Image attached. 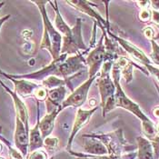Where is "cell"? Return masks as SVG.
Here are the masks:
<instances>
[{"instance_id":"obj_3","label":"cell","mask_w":159,"mask_h":159,"mask_svg":"<svg viewBox=\"0 0 159 159\" xmlns=\"http://www.w3.org/2000/svg\"><path fill=\"white\" fill-rule=\"evenodd\" d=\"M82 19L78 17L73 27L64 36H62V48L60 55H77L80 50H84L85 53L88 48L84 43L82 37Z\"/></svg>"},{"instance_id":"obj_19","label":"cell","mask_w":159,"mask_h":159,"mask_svg":"<svg viewBox=\"0 0 159 159\" xmlns=\"http://www.w3.org/2000/svg\"><path fill=\"white\" fill-rule=\"evenodd\" d=\"M152 45V53H151V62L159 66V45L155 41L151 40Z\"/></svg>"},{"instance_id":"obj_11","label":"cell","mask_w":159,"mask_h":159,"mask_svg":"<svg viewBox=\"0 0 159 159\" xmlns=\"http://www.w3.org/2000/svg\"><path fill=\"white\" fill-rule=\"evenodd\" d=\"M66 96V86H61L54 89H50L48 92V98L46 99V106L48 114L57 109H60L63 101Z\"/></svg>"},{"instance_id":"obj_31","label":"cell","mask_w":159,"mask_h":159,"mask_svg":"<svg viewBox=\"0 0 159 159\" xmlns=\"http://www.w3.org/2000/svg\"><path fill=\"white\" fill-rule=\"evenodd\" d=\"M1 151H2V145L0 144V152H1Z\"/></svg>"},{"instance_id":"obj_2","label":"cell","mask_w":159,"mask_h":159,"mask_svg":"<svg viewBox=\"0 0 159 159\" xmlns=\"http://www.w3.org/2000/svg\"><path fill=\"white\" fill-rule=\"evenodd\" d=\"M112 74L114 78V84L116 86V93H115V101H116V107H123L126 110L130 111L135 116H136L142 121V128H150L154 126V123L152 122L147 116L142 112L137 104L133 102L130 98H128L125 92L123 91L122 87L120 86V67L116 63H114L112 66Z\"/></svg>"},{"instance_id":"obj_7","label":"cell","mask_w":159,"mask_h":159,"mask_svg":"<svg viewBox=\"0 0 159 159\" xmlns=\"http://www.w3.org/2000/svg\"><path fill=\"white\" fill-rule=\"evenodd\" d=\"M98 107L95 108H91V109H83V108H78V110L76 112L75 117L73 123V126L71 129V133L68 137V141H67V147L66 150L67 152L71 151V146L73 143L74 139L75 137V135H77V133L86 125L87 123L89 122L90 117L92 116V115L98 110Z\"/></svg>"},{"instance_id":"obj_9","label":"cell","mask_w":159,"mask_h":159,"mask_svg":"<svg viewBox=\"0 0 159 159\" xmlns=\"http://www.w3.org/2000/svg\"><path fill=\"white\" fill-rule=\"evenodd\" d=\"M67 4L73 6L75 8H76L78 11L85 13L86 15L92 16L95 21L97 22V24L100 26V28L102 29V31H106V29H109V23L108 21H106L105 19L102 18V16H100V14H98L94 7L91 6V3L88 1H80V0H75V1H66Z\"/></svg>"},{"instance_id":"obj_21","label":"cell","mask_w":159,"mask_h":159,"mask_svg":"<svg viewBox=\"0 0 159 159\" xmlns=\"http://www.w3.org/2000/svg\"><path fill=\"white\" fill-rule=\"evenodd\" d=\"M26 159H48V157L46 151L37 149L32 153H29L26 157Z\"/></svg>"},{"instance_id":"obj_10","label":"cell","mask_w":159,"mask_h":159,"mask_svg":"<svg viewBox=\"0 0 159 159\" xmlns=\"http://www.w3.org/2000/svg\"><path fill=\"white\" fill-rule=\"evenodd\" d=\"M0 85L3 86V88L11 96V98L13 99V102H14V106H15V109H16V117H18L22 123L25 125V128L29 131V124H28V118H29V116H28V111L26 108V106L24 103V101H22V99L20 98V97L15 93L14 91L10 90L7 86H6L0 79Z\"/></svg>"},{"instance_id":"obj_17","label":"cell","mask_w":159,"mask_h":159,"mask_svg":"<svg viewBox=\"0 0 159 159\" xmlns=\"http://www.w3.org/2000/svg\"><path fill=\"white\" fill-rule=\"evenodd\" d=\"M42 86L48 90H50L61 86H66V81L56 75H50L42 81Z\"/></svg>"},{"instance_id":"obj_24","label":"cell","mask_w":159,"mask_h":159,"mask_svg":"<svg viewBox=\"0 0 159 159\" xmlns=\"http://www.w3.org/2000/svg\"><path fill=\"white\" fill-rule=\"evenodd\" d=\"M144 34L150 40H153L155 37V32L151 27H146V29L144 30Z\"/></svg>"},{"instance_id":"obj_14","label":"cell","mask_w":159,"mask_h":159,"mask_svg":"<svg viewBox=\"0 0 159 159\" xmlns=\"http://www.w3.org/2000/svg\"><path fill=\"white\" fill-rule=\"evenodd\" d=\"M37 121L35 126L29 130V147H28V154L36 151L37 149H41L44 147V139L42 138V135L39 130V121H40V116H39V102L37 101Z\"/></svg>"},{"instance_id":"obj_5","label":"cell","mask_w":159,"mask_h":159,"mask_svg":"<svg viewBox=\"0 0 159 159\" xmlns=\"http://www.w3.org/2000/svg\"><path fill=\"white\" fill-rule=\"evenodd\" d=\"M97 76H98V75L93 77H88V79L86 81H85L82 85H80L76 89H75L70 94V96H68L63 101L61 107H60V110L62 111L66 107L80 108L86 103L88 91L92 86L94 80L97 79Z\"/></svg>"},{"instance_id":"obj_32","label":"cell","mask_w":159,"mask_h":159,"mask_svg":"<svg viewBox=\"0 0 159 159\" xmlns=\"http://www.w3.org/2000/svg\"><path fill=\"white\" fill-rule=\"evenodd\" d=\"M0 159H5L4 157H0Z\"/></svg>"},{"instance_id":"obj_29","label":"cell","mask_w":159,"mask_h":159,"mask_svg":"<svg viewBox=\"0 0 159 159\" xmlns=\"http://www.w3.org/2000/svg\"><path fill=\"white\" fill-rule=\"evenodd\" d=\"M157 39H159V34L158 35H157V36H155V37H154V39H153V40H155V41H156Z\"/></svg>"},{"instance_id":"obj_20","label":"cell","mask_w":159,"mask_h":159,"mask_svg":"<svg viewBox=\"0 0 159 159\" xmlns=\"http://www.w3.org/2000/svg\"><path fill=\"white\" fill-rule=\"evenodd\" d=\"M48 90L47 88H45L43 86H39L34 93V97L38 102L46 101V99L48 98Z\"/></svg>"},{"instance_id":"obj_15","label":"cell","mask_w":159,"mask_h":159,"mask_svg":"<svg viewBox=\"0 0 159 159\" xmlns=\"http://www.w3.org/2000/svg\"><path fill=\"white\" fill-rule=\"evenodd\" d=\"M60 112H61L60 109L54 110L49 114H47L41 119V121H39V130H40V133H41L43 139H46L47 137H48L49 135H51V133L54 129V126H55V120Z\"/></svg>"},{"instance_id":"obj_23","label":"cell","mask_w":159,"mask_h":159,"mask_svg":"<svg viewBox=\"0 0 159 159\" xmlns=\"http://www.w3.org/2000/svg\"><path fill=\"white\" fill-rule=\"evenodd\" d=\"M150 17H151V14L149 12V10L147 9V8H143V10L141 11L140 15H139V18L142 21L147 22V21H148L150 19Z\"/></svg>"},{"instance_id":"obj_28","label":"cell","mask_w":159,"mask_h":159,"mask_svg":"<svg viewBox=\"0 0 159 159\" xmlns=\"http://www.w3.org/2000/svg\"><path fill=\"white\" fill-rule=\"evenodd\" d=\"M153 113H154V115H155V116H157V117H158L159 118V107H156L154 111H153Z\"/></svg>"},{"instance_id":"obj_12","label":"cell","mask_w":159,"mask_h":159,"mask_svg":"<svg viewBox=\"0 0 159 159\" xmlns=\"http://www.w3.org/2000/svg\"><path fill=\"white\" fill-rule=\"evenodd\" d=\"M107 31L108 35H109L112 38H114L115 40H116L132 57H134V58H135L136 60H138L140 63H142L144 66L153 65L151 60H150L147 56L143 53V51H141L140 49L137 48L135 46H134L133 44H131L130 42H128V41L123 39V38H120V37H117L116 36H115L114 34H112L110 31H109V29L107 30Z\"/></svg>"},{"instance_id":"obj_27","label":"cell","mask_w":159,"mask_h":159,"mask_svg":"<svg viewBox=\"0 0 159 159\" xmlns=\"http://www.w3.org/2000/svg\"><path fill=\"white\" fill-rule=\"evenodd\" d=\"M10 15H7V16H3V17H1L0 18V30H1V27H2V25H3V24L7 20V19H9L10 18Z\"/></svg>"},{"instance_id":"obj_30","label":"cell","mask_w":159,"mask_h":159,"mask_svg":"<svg viewBox=\"0 0 159 159\" xmlns=\"http://www.w3.org/2000/svg\"><path fill=\"white\" fill-rule=\"evenodd\" d=\"M5 4H6V2H1V3H0V8H1Z\"/></svg>"},{"instance_id":"obj_6","label":"cell","mask_w":159,"mask_h":159,"mask_svg":"<svg viewBox=\"0 0 159 159\" xmlns=\"http://www.w3.org/2000/svg\"><path fill=\"white\" fill-rule=\"evenodd\" d=\"M106 48L104 45V36H102L99 43L90 51L86 58V66H88V77H93L98 75L106 58Z\"/></svg>"},{"instance_id":"obj_22","label":"cell","mask_w":159,"mask_h":159,"mask_svg":"<svg viewBox=\"0 0 159 159\" xmlns=\"http://www.w3.org/2000/svg\"><path fill=\"white\" fill-rule=\"evenodd\" d=\"M152 144L153 150H154V155H155V159H159V135L157 134V135L149 140Z\"/></svg>"},{"instance_id":"obj_1","label":"cell","mask_w":159,"mask_h":159,"mask_svg":"<svg viewBox=\"0 0 159 159\" xmlns=\"http://www.w3.org/2000/svg\"><path fill=\"white\" fill-rule=\"evenodd\" d=\"M31 3L36 4L40 11L43 19L44 32L43 37L40 45L41 49H48L53 59H57L60 57V52L62 48V35L57 30V28L50 22L47 10L46 4L48 1H31Z\"/></svg>"},{"instance_id":"obj_4","label":"cell","mask_w":159,"mask_h":159,"mask_svg":"<svg viewBox=\"0 0 159 159\" xmlns=\"http://www.w3.org/2000/svg\"><path fill=\"white\" fill-rule=\"evenodd\" d=\"M113 66V61H106L102 67L99 75L97 76L99 94L101 98V107L102 108L106 105V103L115 98L116 86L110 77V70Z\"/></svg>"},{"instance_id":"obj_8","label":"cell","mask_w":159,"mask_h":159,"mask_svg":"<svg viewBox=\"0 0 159 159\" xmlns=\"http://www.w3.org/2000/svg\"><path fill=\"white\" fill-rule=\"evenodd\" d=\"M14 140L16 147L25 158L28 156L29 131L25 128V125L18 117H16V130L14 134Z\"/></svg>"},{"instance_id":"obj_16","label":"cell","mask_w":159,"mask_h":159,"mask_svg":"<svg viewBox=\"0 0 159 159\" xmlns=\"http://www.w3.org/2000/svg\"><path fill=\"white\" fill-rule=\"evenodd\" d=\"M136 140L138 144V152L136 154V159H155L154 150L151 142L142 136H138Z\"/></svg>"},{"instance_id":"obj_18","label":"cell","mask_w":159,"mask_h":159,"mask_svg":"<svg viewBox=\"0 0 159 159\" xmlns=\"http://www.w3.org/2000/svg\"><path fill=\"white\" fill-rule=\"evenodd\" d=\"M57 146H58V139L57 137L48 136L46 139H44V147H46L47 151L48 152H54Z\"/></svg>"},{"instance_id":"obj_25","label":"cell","mask_w":159,"mask_h":159,"mask_svg":"<svg viewBox=\"0 0 159 159\" xmlns=\"http://www.w3.org/2000/svg\"><path fill=\"white\" fill-rule=\"evenodd\" d=\"M151 17H152V21L157 25H159V11L157 10H152L151 11Z\"/></svg>"},{"instance_id":"obj_13","label":"cell","mask_w":159,"mask_h":159,"mask_svg":"<svg viewBox=\"0 0 159 159\" xmlns=\"http://www.w3.org/2000/svg\"><path fill=\"white\" fill-rule=\"evenodd\" d=\"M83 147L87 154L92 156H107L108 155L106 146L96 137L91 135H84L82 136Z\"/></svg>"},{"instance_id":"obj_26","label":"cell","mask_w":159,"mask_h":159,"mask_svg":"<svg viewBox=\"0 0 159 159\" xmlns=\"http://www.w3.org/2000/svg\"><path fill=\"white\" fill-rule=\"evenodd\" d=\"M98 102L97 101V99L95 98H91L89 100V106L91 107V108H95V107H98Z\"/></svg>"}]
</instances>
